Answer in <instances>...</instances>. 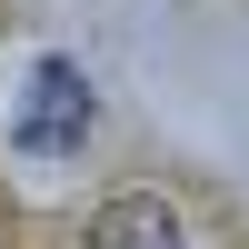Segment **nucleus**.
I'll return each mask as SVG.
<instances>
[{
  "mask_svg": "<svg viewBox=\"0 0 249 249\" xmlns=\"http://www.w3.org/2000/svg\"><path fill=\"white\" fill-rule=\"evenodd\" d=\"M90 120H100V110H90V80H80L70 60H40V70H30V110L10 120V140H20L30 160H80Z\"/></svg>",
  "mask_w": 249,
  "mask_h": 249,
  "instance_id": "f257e3e1",
  "label": "nucleus"
},
{
  "mask_svg": "<svg viewBox=\"0 0 249 249\" xmlns=\"http://www.w3.org/2000/svg\"><path fill=\"white\" fill-rule=\"evenodd\" d=\"M80 249H179V210H170L160 190H120V199L90 210Z\"/></svg>",
  "mask_w": 249,
  "mask_h": 249,
  "instance_id": "f03ea898",
  "label": "nucleus"
}]
</instances>
